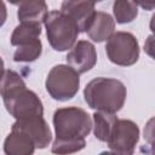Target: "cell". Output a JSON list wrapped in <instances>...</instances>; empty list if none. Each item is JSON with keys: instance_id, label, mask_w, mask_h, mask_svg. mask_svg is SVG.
Masks as SVG:
<instances>
[{"instance_id": "e0dca14e", "label": "cell", "mask_w": 155, "mask_h": 155, "mask_svg": "<svg viewBox=\"0 0 155 155\" xmlns=\"http://www.w3.org/2000/svg\"><path fill=\"white\" fill-rule=\"evenodd\" d=\"M42 52V44L40 41V39L25 44V45H21L18 46V48L13 53V61L15 62H34L35 59H38L40 57Z\"/></svg>"}, {"instance_id": "7c38bea8", "label": "cell", "mask_w": 155, "mask_h": 155, "mask_svg": "<svg viewBox=\"0 0 155 155\" xmlns=\"http://www.w3.org/2000/svg\"><path fill=\"white\" fill-rule=\"evenodd\" d=\"M33 139L24 132L12 128L4 142L5 155H33L35 150Z\"/></svg>"}, {"instance_id": "4fadbf2b", "label": "cell", "mask_w": 155, "mask_h": 155, "mask_svg": "<svg viewBox=\"0 0 155 155\" xmlns=\"http://www.w3.org/2000/svg\"><path fill=\"white\" fill-rule=\"evenodd\" d=\"M18 6L17 17L21 22H31V23H44L48 11L45 1H21L13 2Z\"/></svg>"}, {"instance_id": "ac0fdd59", "label": "cell", "mask_w": 155, "mask_h": 155, "mask_svg": "<svg viewBox=\"0 0 155 155\" xmlns=\"http://www.w3.org/2000/svg\"><path fill=\"white\" fill-rule=\"evenodd\" d=\"M7 18V10H6V5L4 1H0V28L5 24Z\"/></svg>"}, {"instance_id": "7a4b0ae2", "label": "cell", "mask_w": 155, "mask_h": 155, "mask_svg": "<svg viewBox=\"0 0 155 155\" xmlns=\"http://www.w3.org/2000/svg\"><path fill=\"white\" fill-rule=\"evenodd\" d=\"M0 96L6 110L16 120L44 115L41 99L27 88L25 82L15 70H5L0 80Z\"/></svg>"}, {"instance_id": "8fae6325", "label": "cell", "mask_w": 155, "mask_h": 155, "mask_svg": "<svg viewBox=\"0 0 155 155\" xmlns=\"http://www.w3.org/2000/svg\"><path fill=\"white\" fill-rule=\"evenodd\" d=\"M115 29V21L113 17L102 11H96L86 33L88 38L94 42H102L104 40H108L113 34Z\"/></svg>"}, {"instance_id": "277c9868", "label": "cell", "mask_w": 155, "mask_h": 155, "mask_svg": "<svg viewBox=\"0 0 155 155\" xmlns=\"http://www.w3.org/2000/svg\"><path fill=\"white\" fill-rule=\"evenodd\" d=\"M47 40L56 51H67L71 48L78 39L79 28L75 22L62 11H51L44 21Z\"/></svg>"}, {"instance_id": "30bf717a", "label": "cell", "mask_w": 155, "mask_h": 155, "mask_svg": "<svg viewBox=\"0 0 155 155\" xmlns=\"http://www.w3.org/2000/svg\"><path fill=\"white\" fill-rule=\"evenodd\" d=\"M61 11L69 16L79 28V31L86 33L94 13V2L92 1H63Z\"/></svg>"}, {"instance_id": "6da1fadb", "label": "cell", "mask_w": 155, "mask_h": 155, "mask_svg": "<svg viewBox=\"0 0 155 155\" xmlns=\"http://www.w3.org/2000/svg\"><path fill=\"white\" fill-rule=\"evenodd\" d=\"M56 139L51 151L56 155H69L86 147L85 138L92 128L91 116L81 108L64 107L53 114Z\"/></svg>"}, {"instance_id": "9a60e30c", "label": "cell", "mask_w": 155, "mask_h": 155, "mask_svg": "<svg viewBox=\"0 0 155 155\" xmlns=\"http://www.w3.org/2000/svg\"><path fill=\"white\" fill-rule=\"evenodd\" d=\"M116 120H117V116H115V114L96 111L93 114V133H94V137L101 142H108Z\"/></svg>"}, {"instance_id": "2e32d148", "label": "cell", "mask_w": 155, "mask_h": 155, "mask_svg": "<svg viewBox=\"0 0 155 155\" xmlns=\"http://www.w3.org/2000/svg\"><path fill=\"white\" fill-rule=\"evenodd\" d=\"M113 12L117 23H130L138 15V4L133 1H115L113 4Z\"/></svg>"}, {"instance_id": "52a82bcc", "label": "cell", "mask_w": 155, "mask_h": 155, "mask_svg": "<svg viewBox=\"0 0 155 155\" xmlns=\"http://www.w3.org/2000/svg\"><path fill=\"white\" fill-rule=\"evenodd\" d=\"M138 139L139 128L137 124L132 120L117 119L107 143L113 155H133Z\"/></svg>"}, {"instance_id": "3957f363", "label": "cell", "mask_w": 155, "mask_h": 155, "mask_svg": "<svg viewBox=\"0 0 155 155\" xmlns=\"http://www.w3.org/2000/svg\"><path fill=\"white\" fill-rule=\"evenodd\" d=\"M84 97L90 108L115 114L124 107L127 90L120 80L101 76L91 80L85 86Z\"/></svg>"}, {"instance_id": "5bb4252c", "label": "cell", "mask_w": 155, "mask_h": 155, "mask_svg": "<svg viewBox=\"0 0 155 155\" xmlns=\"http://www.w3.org/2000/svg\"><path fill=\"white\" fill-rule=\"evenodd\" d=\"M41 34V24L39 23H31V22H21L18 24L12 35H11V45L13 46H21L29 42H33L39 39Z\"/></svg>"}, {"instance_id": "8992f818", "label": "cell", "mask_w": 155, "mask_h": 155, "mask_svg": "<svg viewBox=\"0 0 155 155\" xmlns=\"http://www.w3.org/2000/svg\"><path fill=\"white\" fill-rule=\"evenodd\" d=\"M105 52L111 63L128 67L134 64L139 58V44L133 34L116 31L107 40Z\"/></svg>"}, {"instance_id": "d6986e66", "label": "cell", "mask_w": 155, "mask_h": 155, "mask_svg": "<svg viewBox=\"0 0 155 155\" xmlns=\"http://www.w3.org/2000/svg\"><path fill=\"white\" fill-rule=\"evenodd\" d=\"M4 73H5V69H4V61H2V58H1V56H0V80H1Z\"/></svg>"}, {"instance_id": "5b68a950", "label": "cell", "mask_w": 155, "mask_h": 155, "mask_svg": "<svg viewBox=\"0 0 155 155\" xmlns=\"http://www.w3.org/2000/svg\"><path fill=\"white\" fill-rule=\"evenodd\" d=\"M46 91L48 94L61 102L71 99L79 91L80 76L67 64L54 65L46 78Z\"/></svg>"}, {"instance_id": "9c48e42d", "label": "cell", "mask_w": 155, "mask_h": 155, "mask_svg": "<svg viewBox=\"0 0 155 155\" xmlns=\"http://www.w3.org/2000/svg\"><path fill=\"white\" fill-rule=\"evenodd\" d=\"M12 128H16L27 133L33 139L35 148H39V149L46 148L50 144L52 138L51 130L42 116L16 120V122L12 125Z\"/></svg>"}, {"instance_id": "ffe728a7", "label": "cell", "mask_w": 155, "mask_h": 155, "mask_svg": "<svg viewBox=\"0 0 155 155\" xmlns=\"http://www.w3.org/2000/svg\"><path fill=\"white\" fill-rule=\"evenodd\" d=\"M99 155H113V154H111L110 151H102Z\"/></svg>"}, {"instance_id": "ba28073f", "label": "cell", "mask_w": 155, "mask_h": 155, "mask_svg": "<svg viewBox=\"0 0 155 155\" xmlns=\"http://www.w3.org/2000/svg\"><path fill=\"white\" fill-rule=\"evenodd\" d=\"M68 65L78 74L91 70L97 63V52L93 44L87 40L78 41L65 57Z\"/></svg>"}]
</instances>
